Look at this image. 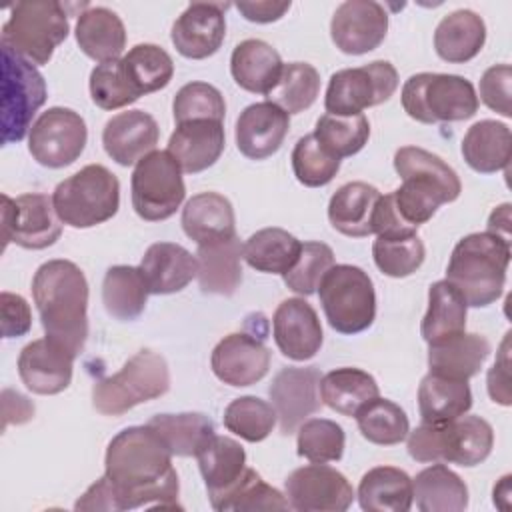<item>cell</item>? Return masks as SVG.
<instances>
[{
	"instance_id": "6da1fadb",
	"label": "cell",
	"mask_w": 512,
	"mask_h": 512,
	"mask_svg": "<svg viewBox=\"0 0 512 512\" xmlns=\"http://www.w3.org/2000/svg\"><path fill=\"white\" fill-rule=\"evenodd\" d=\"M104 474L116 490L120 510L180 508L172 452L148 424L128 426L108 442Z\"/></svg>"
},
{
	"instance_id": "7a4b0ae2",
	"label": "cell",
	"mask_w": 512,
	"mask_h": 512,
	"mask_svg": "<svg viewBox=\"0 0 512 512\" xmlns=\"http://www.w3.org/2000/svg\"><path fill=\"white\" fill-rule=\"evenodd\" d=\"M32 298L46 336L78 356L88 338V282L80 266L64 258L44 262L34 272Z\"/></svg>"
},
{
	"instance_id": "3957f363",
	"label": "cell",
	"mask_w": 512,
	"mask_h": 512,
	"mask_svg": "<svg viewBox=\"0 0 512 512\" xmlns=\"http://www.w3.org/2000/svg\"><path fill=\"white\" fill-rule=\"evenodd\" d=\"M394 170L402 178L400 188L390 192L394 208L414 228L426 224L442 204L454 202L462 192L454 168L440 156L418 146L398 148Z\"/></svg>"
},
{
	"instance_id": "277c9868",
	"label": "cell",
	"mask_w": 512,
	"mask_h": 512,
	"mask_svg": "<svg viewBox=\"0 0 512 512\" xmlns=\"http://www.w3.org/2000/svg\"><path fill=\"white\" fill-rule=\"evenodd\" d=\"M510 264V242L490 232H474L458 240L446 266V280L472 308L494 304L504 290Z\"/></svg>"
},
{
	"instance_id": "5b68a950",
	"label": "cell",
	"mask_w": 512,
	"mask_h": 512,
	"mask_svg": "<svg viewBox=\"0 0 512 512\" xmlns=\"http://www.w3.org/2000/svg\"><path fill=\"white\" fill-rule=\"evenodd\" d=\"M408 454L416 462H452L476 466L494 446V430L480 416H460L446 424H420L408 432Z\"/></svg>"
},
{
	"instance_id": "8992f818",
	"label": "cell",
	"mask_w": 512,
	"mask_h": 512,
	"mask_svg": "<svg viewBox=\"0 0 512 512\" xmlns=\"http://www.w3.org/2000/svg\"><path fill=\"white\" fill-rule=\"evenodd\" d=\"M52 204L62 224L92 228L118 212L120 182L106 166L88 164L54 188Z\"/></svg>"
},
{
	"instance_id": "52a82bcc",
	"label": "cell",
	"mask_w": 512,
	"mask_h": 512,
	"mask_svg": "<svg viewBox=\"0 0 512 512\" xmlns=\"http://www.w3.org/2000/svg\"><path fill=\"white\" fill-rule=\"evenodd\" d=\"M404 112L422 124L468 120L478 110V94L470 80L458 74L420 72L402 86Z\"/></svg>"
},
{
	"instance_id": "ba28073f",
	"label": "cell",
	"mask_w": 512,
	"mask_h": 512,
	"mask_svg": "<svg viewBox=\"0 0 512 512\" xmlns=\"http://www.w3.org/2000/svg\"><path fill=\"white\" fill-rule=\"evenodd\" d=\"M168 388L166 360L154 350H138L116 374L94 384L92 404L104 416H120L142 402L164 396Z\"/></svg>"
},
{
	"instance_id": "9c48e42d",
	"label": "cell",
	"mask_w": 512,
	"mask_h": 512,
	"mask_svg": "<svg viewBox=\"0 0 512 512\" xmlns=\"http://www.w3.org/2000/svg\"><path fill=\"white\" fill-rule=\"evenodd\" d=\"M68 32V14L60 2H18L10 8V18L2 26V46H8L34 66H44Z\"/></svg>"
},
{
	"instance_id": "30bf717a",
	"label": "cell",
	"mask_w": 512,
	"mask_h": 512,
	"mask_svg": "<svg viewBox=\"0 0 512 512\" xmlns=\"http://www.w3.org/2000/svg\"><path fill=\"white\" fill-rule=\"evenodd\" d=\"M328 324L340 334H358L376 318V292L370 276L352 264L332 266L318 284Z\"/></svg>"
},
{
	"instance_id": "8fae6325",
	"label": "cell",
	"mask_w": 512,
	"mask_h": 512,
	"mask_svg": "<svg viewBox=\"0 0 512 512\" xmlns=\"http://www.w3.org/2000/svg\"><path fill=\"white\" fill-rule=\"evenodd\" d=\"M46 102V82L36 66L2 46V142L30 134L32 118Z\"/></svg>"
},
{
	"instance_id": "7c38bea8",
	"label": "cell",
	"mask_w": 512,
	"mask_h": 512,
	"mask_svg": "<svg viewBox=\"0 0 512 512\" xmlns=\"http://www.w3.org/2000/svg\"><path fill=\"white\" fill-rule=\"evenodd\" d=\"M132 208L146 222H160L176 214L186 196L182 168L168 150L146 154L130 178Z\"/></svg>"
},
{
	"instance_id": "4fadbf2b",
	"label": "cell",
	"mask_w": 512,
	"mask_h": 512,
	"mask_svg": "<svg viewBox=\"0 0 512 512\" xmlns=\"http://www.w3.org/2000/svg\"><path fill=\"white\" fill-rule=\"evenodd\" d=\"M398 72L388 60H374L358 68H344L330 76L324 108L336 116H356L378 106L396 92Z\"/></svg>"
},
{
	"instance_id": "5bb4252c",
	"label": "cell",
	"mask_w": 512,
	"mask_h": 512,
	"mask_svg": "<svg viewBox=\"0 0 512 512\" xmlns=\"http://www.w3.org/2000/svg\"><path fill=\"white\" fill-rule=\"evenodd\" d=\"M88 128L72 108L52 106L30 128L28 152L46 168H64L80 158L86 148Z\"/></svg>"
},
{
	"instance_id": "9a60e30c",
	"label": "cell",
	"mask_w": 512,
	"mask_h": 512,
	"mask_svg": "<svg viewBox=\"0 0 512 512\" xmlns=\"http://www.w3.org/2000/svg\"><path fill=\"white\" fill-rule=\"evenodd\" d=\"M62 234L52 198L40 192L10 198L2 194V240L4 248L14 242L26 250H44Z\"/></svg>"
},
{
	"instance_id": "2e32d148",
	"label": "cell",
	"mask_w": 512,
	"mask_h": 512,
	"mask_svg": "<svg viewBox=\"0 0 512 512\" xmlns=\"http://www.w3.org/2000/svg\"><path fill=\"white\" fill-rule=\"evenodd\" d=\"M284 490L288 506L298 512H344L354 502L348 478L326 464L296 468L286 478Z\"/></svg>"
},
{
	"instance_id": "e0dca14e",
	"label": "cell",
	"mask_w": 512,
	"mask_h": 512,
	"mask_svg": "<svg viewBox=\"0 0 512 512\" xmlns=\"http://www.w3.org/2000/svg\"><path fill=\"white\" fill-rule=\"evenodd\" d=\"M320 378L316 366H288L274 376L268 394L284 436L296 432L308 416L320 410Z\"/></svg>"
},
{
	"instance_id": "ac0fdd59",
	"label": "cell",
	"mask_w": 512,
	"mask_h": 512,
	"mask_svg": "<svg viewBox=\"0 0 512 512\" xmlns=\"http://www.w3.org/2000/svg\"><path fill=\"white\" fill-rule=\"evenodd\" d=\"M388 32V14L374 0L342 2L330 22V36L344 54L360 56L376 50Z\"/></svg>"
},
{
	"instance_id": "d6986e66",
	"label": "cell",
	"mask_w": 512,
	"mask_h": 512,
	"mask_svg": "<svg viewBox=\"0 0 512 512\" xmlns=\"http://www.w3.org/2000/svg\"><path fill=\"white\" fill-rule=\"evenodd\" d=\"M270 358V350L260 338L246 332H234L214 346L210 366L220 382L240 388L260 382L268 374Z\"/></svg>"
},
{
	"instance_id": "ffe728a7",
	"label": "cell",
	"mask_w": 512,
	"mask_h": 512,
	"mask_svg": "<svg viewBox=\"0 0 512 512\" xmlns=\"http://www.w3.org/2000/svg\"><path fill=\"white\" fill-rule=\"evenodd\" d=\"M74 354L48 336L32 340L20 350L18 374L28 390L42 396L64 392L72 382Z\"/></svg>"
},
{
	"instance_id": "44dd1931",
	"label": "cell",
	"mask_w": 512,
	"mask_h": 512,
	"mask_svg": "<svg viewBox=\"0 0 512 512\" xmlns=\"http://www.w3.org/2000/svg\"><path fill=\"white\" fill-rule=\"evenodd\" d=\"M226 6L214 2L188 4L170 32L174 48L190 60H204L216 54L226 36Z\"/></svg>"
},
{
	"instance_id": "7402d4cb",
	"label": "cell",
	"mask_w": 512,
	"mask_h": 512,
	"mask_svg": "<svg viewBox=\"0 0 512 512\" xmlns=\"http://www.w3.org/2000/svg\"><path fill=\"white\" fill-rule=\"evenodd\" d=\"M272 334L278 350L296 362L314 358L324 340L318 314L304 298H288L278 304L272 316Z\"/></svg>"
},
{
	"instance_id": "603a6c76",
	"label": "cell",
	"mask_w": 512,
	"mask_h": 512,
	"mask_svg": "<svg viewBox=\"0 0 512 512\" xmlns=\"http://www.w3.org/2000/svg\"><path fill=\"white\" fill-rule=\"evenodd\" d=\"M290 114L272 102L246 106L236 120V146L250 160L276 154L288 134Z\"/></svg>"
},
{
	"instance_id": "cb8c5ba5",
	"label": "cell",
	"mask_w": 512,
	"mask_h": 512,
	"mask_svg": "<svg viewBox=\"0 0 512 512\" xmlns=\"http://www.w3.org/2000/svg\"><path fill=\"white\" fill-rule=\"evenodd\" d=\"M158 138V122L144 110L120 112L102 130L104 150L120 166L138 164L146 154L154 152Z\"/></svg>"
},
{
	"instance_id": "d4e9b609",
	"label": "cell",
	"mask_w": 512,
	"mask_h": 512,
	"mask_svg": "<svg viewBox=\"0 0 512 512\" xmlns=\"http://www.w3.org/2000/svg\"><path fill=\"white\" fill-rule=\"evenodd\" d=\"M226 136L220 120H188L176 124L168 140V152L176 158L182 172L196 174L220 158Z\"/></svg>"
},
{
	"instance_id": "484cf974",
	"label": "cell",
	"mask_w": 512,
	"mask_h": 512,
	"mask_svg": "<svg viewBox=\"0 0 512 512\" xmlns=\"http://www.w3.org/2000/svg\"><path fill=\"white\" fill-rule=\"evenodd\" d=\"M138 268L150 294L180 292L198 274L196 256L174 242H156L148 246Z\"/></svg>"
},
{
	"instance_id": "4316f807",
	"label": "cell",
	"mask_w": 512,
	"mask_h": 512,
	"mask_svg": "<svg viewBox=\"0 0 512 512\" xmlns=\"http://www.w3.org/2000/svg\"><path fill=\"white\" fill-rule=\"evenodd\" d=\"M182 230L198 246L236 236V216L230 200L218 192H200L182 208Z\"/></svg>"
},
{
	"instance_id": "83f0119b",
	"label": "cell",
	"mask_w": 512,
	"mask_h": 512,
	"mask_svg": "<svg viewBox=\"0 0 512 512\" xmlns=\"http://www.w3.org/2000/svg\"><path fill=\"white\" fill-rule=\"evenodd\" d=\"M284 62L276 48L258 38L236 44L230 56V72L234 82L252 94L268 96L278 84Z\"/></svg>"
},
{
	"instance_id": "f1b7e54d",
	"label": "cell",
	"mask_w": 512,
	"mask_h": 512,
	"mask_svg": "<svg viewBox=\"0 0 512 512\" xmlns=\"http://www.w3.org/2000/svg\"><path fill=\"white\" fill-rule=\"evenodd\" d=\"M242 246L238 236L198 246L196 278L202 292L220 296L236 292L242 282Z\"/></svg>"
},
{
	"instance_id": "f546056e",
	"label": "cell",
	"mask_w": 512,
	"mask_h": 512,
	"mask_svg": "<svg viewBox=\"0 0 512 512\" xmlns=\"http://www.w3.org/2000/svg\"><path fill=\"white\" fill-rule=\"evenodd\" d=\"M490 342L482 334H458L428 346V368L432 374L468 380L476 376L490 356Z\"/></svg>"
},
{
	"instance_id": "4dcf8cb0",
	"label": "cell",
	"mask_w": 512,
	"mask_h": 512,
	"mask_svg": "<svg viewBox=\"0 0 512 512\" xmlns=\"http://www.w3.org/2000/svg\"><path fill=\"white\" fill-rule=\"evenodd\" d=\"M380 196L378 188L368 182H348L340 186L328 202V220L332 228L350 238L374 234L372 216Z\"/></svg>"
},
{
	"instance_id": "1f68e13d",
	"label": "cell",
	"mask_w": 512,
	"mask_h": 512,
	"mask_svg": "<svg viewBox=\"0 0 512 512\" xmlns=\"http://www.w3.org/2000/svg\"><path fill=\"white\" fill-rule=\"evenodd\" d=\"M74 34L80 50L100 64L118 60L126 46L124 22L106 6H92L84 10L78 16Z\"/></svg>"
},
{
	"instance_id": "d6a6232c",
	"label": "cell",
	"mask_w": 512,
	"mask_h": 512,
	"mask_svg": "<svg viewBox=\"0 0 512 512\" xmlns=\"http://www.w3.org/2000/svg\"><path fill=\"white\" fill-rule=\"evenodd\" d=\"M486 42V24L472 10H454L434 30V50L450 64H464L478 56Z\"/></svg>"
},
{
	"instance_id": "836d02e7",
	"label": "cell",
	"mask_w": 512,
	"mask_h": 512,
	"mask_svg": "<svg viewBox=\"0 0 512 512\" xmlns=\"http://www.w3.org/2000/svg\"><path fill=\"white\" fill-rule=\"evenodd\" d=\"M472 408L468 380L428 372L418 386V410L424 424H446Z\"/></svg>"
},
{
	"instance_id": "e575fe53",
	"label": "cell",
	"mask_w": 512,
	"mask_h": 512,
	"mask_svg": "<svg viewBox=\"0 0 512 512\" xmlns=\"http://www.w3.org/2000/svg\"><path fill=\"white\" fill-rule=\"evenodd\" d=\"M512 134L504 122L480 120L472 124L462 138V156L466 164L480 174L506 170L510 162Z\"/></svg>"
},
{
	"instance_id": "d590c367",
	"label": "cell",
	"mask_w": 512,
	"mask_h": 512,
	"mask_svg": "<svg viewBox=\"0 0 512 512\" xmlns=\"http://www.w3.org/2000/svg\"><path fill=\"white\" fill-rule=\"evenodd\" d=\"M412 494L422 512H462L468 506V486L442 462H432L416 474Z\"/></svg>"
},
{
	"instance_id": "8d00e7d4",
	"label": "cell",
	"mask_w": 512,
	"mask_h": 512,
	"mask_svg": "<svg viewBox=\"0 0 512 512\" xmlns=\"http://www.w3.org/2000/svg\"><path fill=\"white\" fill-rule=\"evenodd\" d=\"M358 502L366 512H408L414 502L412 478L394 466L370 468L360 480Z\"/></svg>"
},
{
	"instance_id": "74e56055",
	"label": "cell",
	"mask_w": 512,
	"mask_h": 512,
	"mask_svg": "<svg viewBox=\"0 0 512 512\" xmlns=\"http://www.w3.org/2000/svg\"><path fill=\"white\" fill-rule=\"evenodd\" d=\"M466 314L464 296L448 280H438L428 290V310L422 318L420 334L428 346L458 336L466 330Z\"/></svg>"
},
{
	"instance_id": "f35d334b",
	"label": "cell",
	"mask_w": 512,
	"mask_h": 512,
	"mask_svg": "<svg viewBox=\"0 0 512 512\" xmlns=\"http://www.w3.org/2000/svg\"><path fill=\"white\" fill-rule=\"evenodd\" d=\"M196 460L210 498L226 492L246 470L244 448L228 436L214 434L200 448Z\"/></svg>"
},
{
	"instance_id": "ab89813d",
	"label": "cell",
	"mask_w": 512,
	"mask_h": 512,
	"mask_svg": "<svg viewBox=\"0 0 512 512\" xmlns=\"http://www.w3.org/2000/svg\"><path fill=\"white\" fill-rule=\"evenodd\" d=\"M376 396H380V388L374 376L360 368H336L320 378L322 402L342 416H356Z\"/></svg>"
},
{
	"instance_id": "60d3db41",
	"label": "cell",
	"mask_w": 512,
	"mask_h": 512,
	"mask_svg": "<svg viewBox=\"0 0 512 512\" xmlns=\"http://www.w3.org/2000/svg\"><path fill=\"white\" fill-rule=\"evenodd\" d=\"M302 242L284 228H262L242 246L246 264L264 274H286L298 260Z\"/></svg>"
},
{
	"instance_id": "b9f144b4",
	"label": "cell",
	"mask_w": 512,
	"mask_h": 512,
	"mask_svg": "<svg viewBox=\"0 0 512 512\" xmlns=\"http://www.w3.org/2000/svg\"><path fill=\"white\" fill-rule=\"evenodd\" d=\"M148 286L140 268L136 266H110L102 280V304L106 312L122 322L136 320L148 300Z\"/></svg>"
},
{
	"instance_id": "7bdbcfd3",
	"label": "cell",
	"mask_w": 512,
	"mask_h": 512,
	"mask_svg": "<svg viewBox=\"0 0 512 512\" xmlns=\"http://www.w3.org/2000/svg\"><path fill=\"white\" fill-rule=\"evenodd\" d=\"M148 426L156 430L172 456H194L216 434L214 422L200 412L182 414H156L148 420Z\"/></svg>"
},
{
	"instance_id": "ee69618b",
	"label": "cell",
	"mask_w": 512,
	"mask_h": 512,
	"mask_svg": "<svg viewBox=\"0 0 512 512\" xmlns=\"http://www.w3.org/2000/svg\"><path fill=\"white\" fill-rule=\"evenodd\" d=\"M210 504L218 512H254V510H286L288 500L286 496L266 484L262 476L248 468L242 472V476L222 494L210 498Z\"/></svg>"
},
{
	"instance_id": "f6af8a7d",
	"label": "cell",
	"mask_w": 512,
	"mask_h": 512,
	"mask_svg": "<svg viewBox=\"0 0 512 512\" xmlns=\"http://www.w3.org/2000/svg\"><path fill=\"white\" fill-rule=\"evenodd\" d=\"M120 62L126 78L140 96L166 88L174 76L170 54L156 44H136Z\"/></svg>"
},
{
	"instance_id": "bcb514c9",
	"label": "cell",
	"mask_w": 512,
	"mask_h": 512,
	"mask_svg": "<svg viewBox=\"0 0 512 512\" xmlns=\"http://www.w3.org/2000/svg\"><path fill=\"white\" fill-rule=\"evenodd\" d=\"M356 424L360 434L378 446L400 444L408 432L410 422L406 412L392 400L376 396L356 412Z\"/></svg>"
},
{
	"instance_id": "7dc6e473",
	"label": "cell",
	"mask_w": 512,
	"mask_h": 512,
	"mask_svg": "<svg viewBox=\"0 0 512 512\" xmlns=\"http://www.w3.org/2000/svg\"><path fill=\"white\" fill-rule=\"evenodd\" d=\"M320 92V74L308 62L284 64L278 84L266 96L268 102L280 106L288 114L308 110Z\"/></svg>"
},
{
	"instance_id": "c3c4849f",
	"label": "cell",
	"mask_w": 512,
	"mask_h": 512,
	"mask_svg": "<svg viewBox=\"0 0 512 512\" xmlns=\"http://www.w3.org/2000/svg\"><path fill=\"white\" fill-rule=\"evenodd\" d=\"M314 138L338 160L358 154L370 138V122L364 114L336 116L324 114L318 118Z\"/></svg>"
},
{
	"instance_id": "681fc988",
	"label": "cell",
	"mask_w": 512,
	"mask_h": 512,
	"mask_svg": "<svg viewBox=\"0 0 512 512\" xmlns=\"http://www.w3.org/2000/svg\"><path fill=\"white\" fill-rule=\"evenodd\" d=\"M276 410L258 396H240L224 410V426L228 432L246 442H262L276 426Z\"/></svg>"
},
{
	"instance_id": "f907efd6",
	"label": "cell",
	"mask_w": 512,
	"mask_h": 512,
	"mask_svg": "<svg viewBox=\"0 0 512 512\" xmlns=\"http://www.w3.org/2000/svg\"><path fill=\"white\" fill-rule=\"evenodd\" d=\"M372 258L382 274L390 278H406L422 266L426 248L418 234L376 236L372 244Z\"/></svg>"
},
{
	"instance_id": "816d5d0a",
	"label": "cell",
	"mask_w": 512,
	"mask_h": 512,
	"mask_svg": "<svg viewBox=\"0 0 512 512\" xmlns=\"http://www.w3.org/2000/svg\"><path fill=\"white\" fill-rule=\"evenodd\" d=\"M346 436L340 424L328 418H310L298 426V456L314 462H338L344 454Z\"/></svg>"
},
{
	"instance_id": "f5cc1de1",
	"label": "cell",
	"mask_w": 512,
	"mask_h": 512,
	"mask_svg": "<svg viewBox=\"0 0 512 512\" xmlns=\"http://www.w3.org/2000/svg\"><path fill=\"white\" fill-rule=\"evenodd\" d=\"M290 160L296 180L308 188L326 186L340 170V160L322 148L314 134H306L294 144Z\"/></svg>"
},
{
	"instance_id": "db71d44e",
	"label": "cell",
	"mask_w": 512,
	"mask_h": 512,
	"mask_svg": "<svg viewBox=\"0 0 512 512\" xmlns=\"http://www.w3.org/2000/svg\"><path fill=\"white\" fill-rule=\"evenodd\" d=\"M172 114L176 124L188 120L224 122L226 102L216 86L208 82H188L176 92L172 102Z\"/></svg>"
},
{
	"instance_id": "11a10c76",
	"label": "cell",
	"mask_w": 512,
	"mask_h": 512,
	"mask_svg": "<svg viewBox=\"0 0 512 512\" xmlns=\"http://www.w3.org/2000/svg\"><path fill=\"white\" fill-rule=\"evenodd\" d=\"M90 96L102 110H118L140 98L124 74L120 58L102 62L90 72Z\"/></svg>"
},
{
	"instance_id": "9f6ffc18",
	"label": "cell",
	"mask_w": 512,
	"mask_h": 512,
	"mask_svg": "<svg viewBox=\"0 0 512 512\" xmlns=\"http://www.w3.org/2000/svg\"><path fill=\"white\" fill-rule=\"evenodd\" d=\"M334 266V252L324 242H302L296 264L284 274V284L302 296L318 290L322 276Z\"/></svg>"
},
{
	"instance_id": "6f0895ef",
	"label": "cell",
	"mask_w": 512,
	"mask_h": 512,
	"mask_svg": "<svg viewBox=\"0 0 512 512\" xmlns=\"http://www.w3.org/2000/svg\"><path fill=\"white\" fill-rule=\"evenodd\" d=\"M510 82H512V68L508 64L490 66L480 78V100L494 112L510 118Z\"/></svg>"
},
{
	"instance_id": "680465c9",
	"label": "cell",
	"mask_w": 512,
	"mask_h": 512,
	"mask_svg": "<svg viewBox=\"0 0 512 512\" xmlns=\"http://www.w3.org/2000/svg\"><path fill=\"white\" fill-rule=\"evenodd\" d=\"M0 312H2V336L18 338L24 336L32 326V312L28 302L20 294L2 292L0 294Z\"/></svg>"
},
{
	"instance_id": "91938a15",
	"label": "cell",
	"mask_w": 512,
	"mask_h": 512,
	"mask_svg": "<svg viewBox=\"0 0 512 512\" xmlns=\"http://www.w3.org/2000/svg\"><path fill=\"white\" fill-rule=\"evenodd\" d=\"M510 332L504 336V342L500 346L498 358L494 366L488 370V394L494 402L502 406H510Z\"/></svg>"
},
{
	"instance_id": "94428289",
	"label": "cell",
	"mask_w": 512,
	"mask_h": 512,
	"mask_svg": "<svg viewBox=\"0 0 512 512\" xmlns=\"http://www.w3.org/2000/svg\"><path fill=\"white\" fill-rule=\"evenodd\" d=\"M76 510H106V512H120V504H118V496L116 490L112 486V482L108 480V476L104 474L102 478H98L74 504Z\"/></svg>"
},
{
	"instance_id": "6125c7cd",
	"label": "cell",
	"mask_w": 512,
	"mask_h": 512,
	"mask_svg": "<svg viewBox=\"0 0 512 512\" xmlns=\"http://www.w3.org/2000/svg\"><path fill=\"white\" fill-rule=\"evenodd\" d=\"M34 418V404L14 390H2V430L8 424H24Z\"/></svg>"
},
{
	"instance_id": "be15d7a7",
	"label": "cell",
	"mask_w": 512,
	"mask_h": 512,
	"mask_svg": "<svg viewBox=\"0 0 512 512\" xmlns=\"http://www.w3.org/2000/svg\"><path fill=\"white\" fill-rule=\"evenodd\" d=\"M234 6L238 8V12H240L246 20L258 22V24L276 22V20H280V18L290 10V2H272V0H262V2H236Z\"/></svg>"
},
{
	"instance_id": "e7e4bbea",
	"label": "cell",
	"mask_w": 512,
	"mask_h": 512,
	"mask_svg": "<svg viewBox=\"0 0 512 512\" xmlns=\"http://www.w3.org/2000/svg\"><path fill=\"white\" fill-rule=\"evenodd\" d=\"M494 236H500L502 240L510 242V204H502L498 208L492 210L490 218H488V230Z\"/></svg>"
}]
</instances>
